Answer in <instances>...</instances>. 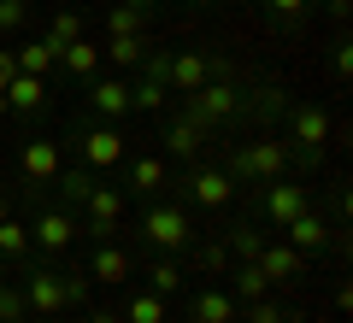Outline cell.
Instances as JSON below:
<instances>
[{
  "label": "cell",
  "mask_w": 353,
  "mask_h": 323,
  "mask_svg": "<svg viewBox=\"0 0 353 323\" xmlns=\"http://www.w3.org/2000/svg\"><path fill=\"white\" fill-rule=\"evenodd\" d=\"M277 136L289 141V165H294V176H318V165H324V153H330L336 124H330V112L318 106V100H294L289 112H283Z\"/></svg>",
  "instance_id": "6da1fadb"
},
{
  "label": "cell",
  "mask_w": 353,
  "mask_h": 323,
  "mask_svg": "<svg viewBox=\"0 0 353 323\" xmlns=\"http://www.w3.org/2000/svg\"><path fill=\"white\" fill-rule=\"evenodd\" d=\"M165 194H171L176 206H189V211H224L230 200L241 194V188L230 183V171L218 165V147H212L206 159L176 165V171H171V188H165Z\"/></svg>",
  "instance_id": "7a4b0ae2"
},
{
  "label": "cell",
  "mask_w": 353,
  "mask_h": 323,
  "mask_svg": "<svg viewBox=\"0 0 353 323\" xmlns=\"http://www.w3.org/2000/svg\"><path fill=\"white\" fill-rule=\"evenodd\" d=\"M136 236H141V247H148V253H171V259H183V253H189V241L201 236V229H194L189 206H176L171 194H159V200H141Z\"/></svg>",
  "instance_id": "3957f363"
},
{
  "label": "cell",
  "mask_w": 353,
  "mask_h": 323,
  "mask_svg": "<svg viewBox=\"0 0 353 323\" xmlns=\"http://www.w3.org/2000/svg\"><path fill=\"white\" fill-rule=\"evenodd\" d=\"M241 83L248 76H212L206 88H194V94H176V106L194 118V124H206L212 136H230V129H241Z\"/></svg>",
  "instance_id": "277c9868"
},
{
  "label": "cell",
  "mask_w": 353,
  "mask_h": 323,
  "mask_svg": "<svg viewBox=\"0 0 353 323\" xmlns=\"http://www.w3.org/2000/svg\"><path fill=\"white\" fill-rule=\"evenodd\" d=\"M241 65L230 59V53L218 48H165V65H159V83L171 88V94H194V88H206L212 76H236Z\"/></svg>",
  "instance_id": "5b68a950"
},
{
  "label": "cell",
  "mask_w": 353,
  "mask_h": 323,
  "mask_svg": "<svg viewBox=\"0 0 353 323\" xmlns=\"http://www.w3.org/2000/svg\"><path fill=\"white\" fill-rule=\"evenodd\" d=\"M306 206H312L306 176H277V183H253L248 188V218H253V224H265L271 236H277L289 218H301Z\"/></svg>",
  "instance_id": "8992f818"
},
{
  "label": "cell",
  "mask_w": 353,
  "mask_h": 323,
  "mask_svg": "<svg viewBox=\"0 0 353 323\" xmlns=\"http://www.w3.org/2000/svg\"><path fill=\"white\" fill-rule=\"evenodd\" d=\"M71 147L83 153L88 171H112V165H124V159H130L124 124H106V118H88V112H77V118H71Z\"/></svg>",
  "instance_id": "52a82bcc"
},
{
  "label": "cell",
  "mask_w": 353,
  "mask_h": 323,
  "mask_svg": "<svg viewBox=\"0 0 353 323\" xmlns=\"http://www.w3.org/2000/svg\"><path fill=\"white\" fill-rule=\"evenodd\" d=\"M124 211H130L124 188H112V183L101 176V183L88 188V200L77 206V224H83V241H112V236H124Z\"/></svg>",
  "instance_id": "ba28073f"
},
{
  "label": "cell",
  "mask_w": 353,
  "mask_h": 323,
  "mask_svg": "<svg viewBox=\"0 0 353 323\" xmlns=\"http://www.w3.org/2000/svg\"><path fill=\"white\" fill-rule=\"evenodd\" d=\"M224 136H212L206 124H194L183 106L176 112H159V147H165V159H176V165H194V159H206V153L218 147Z\"/></svg>",
  "instance_id": "9c48e42d"
},
{
  "label": "cell",
  "mask_w": 353,
  "mask_h": 323,
  "mask_svg": "<svg viewBox=\"0 0 353 323\" xmlns=\"http://www.w3.org/2000/svg\"><path fill=\"white\" fill-rule=\"evenodd\" d=\"M289 106H294L289 83H271V76L241 83V124H248V129H277Z\"/></svg>",
  "instance_id": "30bf717a"
},
{
  "label": "cell",
  "mask_w": 353,
  "mask_h": 323,
  "mask_svg": "<svg viewBox=\"0 0 353 323\" xmlns=\"http://www.w3.org/2000/svg\"><path fill=\"white\" fill-rule=\"evenodd\" d=\"M83 112L88 118H106V124H130V76L118 71H101V76H88L83 83Z\"/></svg>",
  "instance_id": "8fae6325"
},
{
  "label": "cell",
  "mask_w": 353,
  "mask_h": 323,
  "mask_svg": "<svg viewBox=\"0 0 353 323\" xmlns=\"http://www.w3.org/2000/svg\"><path fill=\"white\" fill-rule=\"evenodd\" d=\"M83 271H88L94 288H130L136 282V253H130L118 236L112 241H88V264Z\"/></svg>",
  "instance_id": "7c38bea8"
},
{
  "label": "cell",
  "mask_w": 353,
  "mask_h": 323,
  "mask_svg": "<svg viewBox=\"0 0 353 323\" xmlns=\"http://www.w3.org/2000/svg\"><path fill=\"white\" fill-rule=\"evenodd\" d=\"M59 165H65V141H53V136H24L18 141V183L48 188L59 176Z\"/></svg>",
  "instance_id": "4fadbf2b"
},
{
  "label": "cell",
  "mask_w": 353,
  "mask_h": 323,
  "mask_svg": "<svg viewBox=\"0 0 353 323\" xmlns=\"http://www.w3.org/2000/svg\"><path fill=\"white\" fill-rule=\"evenodd\" d=\"M18 282H24V300H30V317H59V311H65V276L53 271L48 259H30V264H24V276H18Z\"/></svg>",
  "instance_id": "5bb4252c"
},
{
  "label": "cell",
  "mask_w": 353,
  "mask_h": 323,
  "mask_svg": "<svg viewBox=\"0 0 353 323\" xmlns=\"http://www.w3.org/2000/svg\"><path fill=\"white\" fill-rule=\"evenodd\" d=\"M124 200L130 206H141V200H159L165 188H171V159L165 153H136V159H124Z\"/></svg>",
  "instance_id": "9a60e30c"
},
{
  "label": "cell",
  "mask_w": 353,
  "mask_h": 323,
  "mask_svg": "<svg viewBox=\"0 0 353 323\" xmlns=\"http://www.w3.org/2000/svg\"><path fill=\"white\" fill-rule=\"evenodd\" d=\"M277 236L289 241L294 253H306V259H324V253H336V236H341V229L324 224V218H318V206H306L301 218H289V224L277 229Z\"/></svg>",
  "instance_id": "2e32d148"
},
{
  "label": "cell",
  "mask_w": 353,
  "mask_h": 323,
  "mask_svg": "<svg viewBox=\"0 0 353 323\" xmlns=\"http://www.w3.org/2000/svg\"><path fill=\"white\" fill-rule=\"evenodd\" d=\"M253 264L265 271V282H271V288H277V282H301V276L312 271V259L294 253L283 236H265V247H259V259H253Z\"/></svg>",
  "instance_id": "e0dca14e"
},
{
  "label": "cell",
  "mask_w": 353,
  "mask_h": 323,
  "mask_svg": "<svg viewBox=\"0 0 353 323\" xmlns=\"http://www.w3.org/2000/svg\"><path fill=\"white\" fill-rule=\"evenodd\" d=\"M189 294V323H241V300L218 282H201V288H183Z\"/></svg>",
  "instance_id": "ac0fdd59"
},
{
  "label": "cell",
  "mask_w": 353,
  "mask_h": 323,
  "mask_svg": "<svg viewBox=\"0 0 353 323\" xmlns=\"http://www.w3.org/2000/svg\"><path fill=\"white\" fill-rule=\"evenodd\" d=\"M136 276H141V288H153L159 300H176L183 288H189V271H183V259H171V253L136 259Z\"/></svg>",
  "instance_id": "d6986e66"
},
{
  "label": "cell",
  "mask_w": 353,
  "mask_h": 323,
  "mask_svg": "<svg viewBox=\"0 0 353 323\" xmlns=\"http://www.w3.org/2000/svg\"><path fill=\"white\" fill-rule=\"evenodd\" d=\"M118 317L124 323H171V300H159L153 288H124V300H118Z\"/></svg>",
  "instance_id": "ffe728a7"
},
{
  "label": "cell",
  "mask_w": 353,
  "mask_h": 323,
  "mask_svg": "<svg viewBox=\"0 0 353 323\" xmlns=\"http://www.w3.org/2000/svg\"><path fill=\"white\" fill-rule=\"evenodd\" d=\"M6 106H12V118H41L48 112V76H24L18 71L12 83H6Z\"/></svg>",
  "instance_id": "44dd1931"
},
{
  "label": "cell",
  "mask_w": 353,
  "mask_h": 323,
  "mask_svg": "<svg viewBox=\"0 0 353 323\" xmlns=\"http://www.w3.org/2000/svg\"><path fill=\"white\" fill-rule=\"evenodd\" d=\"M230 247H224V236H194L189 241V264H183V271H201V276H218V282H224V271H230Z\"/></svg>",
  "instance_id": "7402d4cb"
},
{
  "label": "cell",
  "mask_w": 353,
  "mask_h": 323,
  "mask_svg": "<svg viewBox=\"0 0 353 323\" xmlns=\"http://www.w3.org/2000/svg\"><path fill=\"white\" fill-rule=\"evenodd\" d=\"M59 71L65 76H71V83L77 88H83L88 83V76H101V41H65V48H59Z\"/></svg>",
  "instance_id": "603a6c76"
},
{
  "label": "cell",
  "mask_w": 353,
  "mask_h": 323,
  "mask_svg": "<svg viewBox=\"0 0 353 323\" xmlns=\"http://www.w3.org/2000/svg\"><path fill=\"white\" fill-rule=\"evenodd\" d=\"M12 59H18V71H24V76H53V71H59V41L30 36V41H18V48H12Z\"/></svg>",
  "instance_id": "cb8c5ba5"
},
{
  "label": "cell",
  "mask_w": 353,
  "mask_h": 323,
  "mask_svg": "<svg viewBox=\"0 0 353 323\" xmlns=\"http://www.w3.org/2000/svg\"><path fill=\"white\" fill-rule=\"evenodd\" d=\"M153 24V0H118L106 6V36H148Z\"/></svg>",
  "instance_id": "d4e9b609"
},
{
  "label": "cell",
  "mask_w": 353,
  "mask_h": 323,
  "mask_svg": "<svg viewBox=\"0 0 353 323\" xmlns=\"http://www.w3.org/2000/svg\"><path fill=\"white\" fill-rule=\"evenodd\" d=\"M0 259L12 264V271H24V264L36 259V241H30V224L18 218V211H12V218H0Z\"/></svg>",
  "instance_id": "484cf974"
},
{
  "label": "cell",
  "mask_w": 353,
  "mask_h": 323,
  "mask_svg": "<svg viewBox=\"0 0 353 323\" xmlns=\"http://www.w3.org/2000/svg\"><path fill=\"white\" fill-rule=\"evenodd\" d=\"M265 236H271V229H265V224H253L248 211H241L236 224L224 229V247H230V259H236V264H248V259H259V247H265Z\"/></svg>",
  "instance_id": "4316f807"
},
{
  "label": "cell",
  "mask_w": 353,
  "mask_h": 323,
  "mask_svg": "<svg viewBox=\"0 0 353 323\" xmlns=\"http://www.w3.org/2000/svg\"><path fill=\"white\" fill-rule=\"evenodd\" d=\"M224 288L241 300V306H248V300H265V294H271V282H265V271H259L253 259H248V264H230V271H224Z\"/></svg>",
  "instance_id": "83f0119b"
},
{
  "label": "cell",
  "mask_w": 353,
  "mask_h": 323,
  "mask_svg": "<svg viewBox=\"0 0 353 323\" xmlns=\"http://www.w3.org/2000/svg\"><path fill=\"white\" fill-rule=\"evenodd\" d=\"M130 112H148V118L171 112V88L153 83V76H136V83H130Z\"/></svg>",
  "instance_id": "f1b7e54d"
},
{
  "label": "cell",
  "mask_w": 353,
  "mask_h": 323,
  "mask_svg": "<svg viewBox=\"0 0 353 323\" xmlns=\"http://www.w3.org/2000/svg\"><path fill=\"white\" fill-rule=\"evenodd\" d=\"M41 36L59 41V48H65V41H83V36H88V18L77 12V6H59V12L48 18V30H41Z\"/></svg>",
  "instance_id": "f546056e"
},
{
  "label": "cell",
  "mask_w": 353,
  "mask_h": 323,
  "mask_svg": "<svg viewBox=\"0 0 353 323\" xmlns=\"http://www.w3.org/2000/svg\"><path fill=\"white\" fill-rule=\"evenodd\" d=\"M253 6H265V12L277 18L283 30H306V18H312L318 0H253Z\"/></svg>",
  "instance_id": "4dcf8cb0"
},
{
  "label": "cell",
  "mask_w": 353,
  "mask_h": 323,
  "mask_svg": "<svg viewBox=\"0 0 353 323\" xmlns=\"http://www.w3.org/2000/svg\"><path fill=\"white\" fill-rule=\"evenodd\" d=\"M36 24V0H0V36H24Z\"/></svg>",
  "instance_id": "1f68e13d"
},
{
  "label": "cell",
  "mask_w": 353,
  "mask_h": 323,
  "mask_svg": "<svg viewBox=\"0 0 353 323\" xmlns=\"http://www.w3.org/2000/svg\"><path fill=\"white\" fill-rule=\"evenodd\" d=\"M241 323H301V311L277 306V300L265 294V300H248V306H241Z\"/></svg>",
  "instance_id": "d6a6232c"
},
{
  "label": "cell",
  "mask_w": 353,
  "mask_h": 323,
  "mask_svg": "<svg viewBox=\"0 0 353 323\" xmlns=\"http://www.w3.org/2000/svg\"><path fill=\"white\" fill-rule=\"evenodd\" d=\"M12 317H30L24 282H0V323H12Z\"/></svg>",
  "instance_id": "836d02e7"
},
{
  "label": "cell",
  "mask_w": 353,
  "mask_h": 323,
  "mask_svg": "<svg viewBox=\"0 0 353 323\" xmlns=\"http://www.w3.org/2000/svg\"><path fill=\"white\" fill-rule=\"evenodd\" d=\"M65 276V311L71 306H88V294H94V282H88V271L77 264V271H59Z\"/></svg>",
  "instance_id": "e575fe53"
},
{
  "label": "cell",
  "mask_w": 353,
  "mask_h": 323,
  "mask_svg": "<svg viewBox=\"0 0 353 323\" xmlns=\"http://www.w3.org/2000/svg\"><path fill=\"white\" fill-rule=\"evenodd\" d=\"M330 71H336V83H347V71H353V41L347 36H336V48H330Z\"/></svg>",
  "instance_id": "d590c367"
},
{
  "label": "cell",
  "mask_w": 353,
  "mask_h": 323,
  "mask_svg": "<svg viewBox=\"0 0 353 323\" xmlns=\"http://www.w3.org/2000/svg\"><path fill=\"white\" fill-rule=\"evenodd\" d=\"M330 211H336V229H341V224H347V188H341V183H336V188H330Z\"/></svg>",
  "instance_id": "8d00e7d4"
},
{
  "label": "cell",
  "mask_w": 353,
  "mask_h": 323,
  "mask_svg": "<svg viewBox=\"0 0 353 323\" xmlns=\"http://www.w3.org/2000/svg\"><path fill=\"white\" fill-rule=\"evenodd\" d=\"M12 76H18V59H12V48H0V94H6Z\"/></svg>",
  "instance_id": "74e56055"
},
{
  "label": "cell",
  "mask_w": 353,
  "mask_h": 323,
  "mask_svg": "<svg viewBox=\"0 0 353 323\" xmlns=\"http://www.w3.org/2000/svg\"><path fill=\"white\" fill-rule=\"evenodd\" d=\"M324 12H330V24H336V30H347V12H353V6H347V0H324Z\"/></svg>",
  "instance_id": "f35d334b"
},
{
  "label": "cell",
  "mask_w": 353,
  "mask_h": 323,
  "mask_svg": "<svg viewBox=\"0 0 353 323\" xmlns=\"http://www.w3.org/2000/svg\"><path fill=\"white\" fill-rule=\"evenodd\" d=\"M83 323H124V317H118L112 306H88V311H83Z\"/></svg>",
  "instance_id": "ab89813d"
},
{
  "label": "cell",
  "mask_w": 353,
  "mask_h": 323,
  "mask_svg": "<svg viewBox=\"0 0 353 323\" xmlns=\"http://www.w3.org/2000/svg\"><path fill=\"white\" fill-rule=\"evenodd\" d=\"M12 206H18V200L6 194V188H0V218H12Z\"/></svg>",
  "instance_id": "60d3db41"
},
{
  "label": "cell",
  "mask_w": 353,
  "mask_h": 323,
  "mask_svg": "<svg viewBox=\"0 0 353 323\" xmlns=\"http://www.w3.org/2000/svg\"><path fill=\"white\" fill-rule=\"evenodd\" d=\"M6 118H12V106H6V94H0V124H6Z\"/></svg>",
  "instance_id": "b9f144b4"
},
{
  "label": "cell",
  "mask_w": 353,
  "mask_h": 323,
  "mask_svg": "<svg viewBox=\"0 0 353 323\" xmlns=\"http://www.w3.org/2000/svg\"><path fill=\"white\" fill-rule=\"evenodd\" d=\"M0 282H12V264H6V259H0Z\"/></svg>",
  "instance_id": "7bdbcfd3"
},
{
  "label": "cell",
  "mask_w": 353,
  "mask_h": 323,
  "mask_svg": "<svg viewBox=\"0 0 353 323\" xmlns=\"http://www.w3.org/2000/svg\"><path fill=\"white\" fill-rule=\"evenodd\" d=\"M189 6H212V0H189Z\"/></svg>",
  "instance_id": "ee69618b"
},
{
  "label": "cell",
  "mask_w": 353,
  "mask_h": 323,
  "mask_svg": "<svg viewBox=\"0 0 353 323\" xmlns=\"http://www.w3.org/2000/svg\"><path fill=\"white\" fill-rule=\"evenodd\" d=\"M12 323H30V317H12Z\"/></svg>",
  "instance_id": "f6af8a7d"
}]
</instances>
